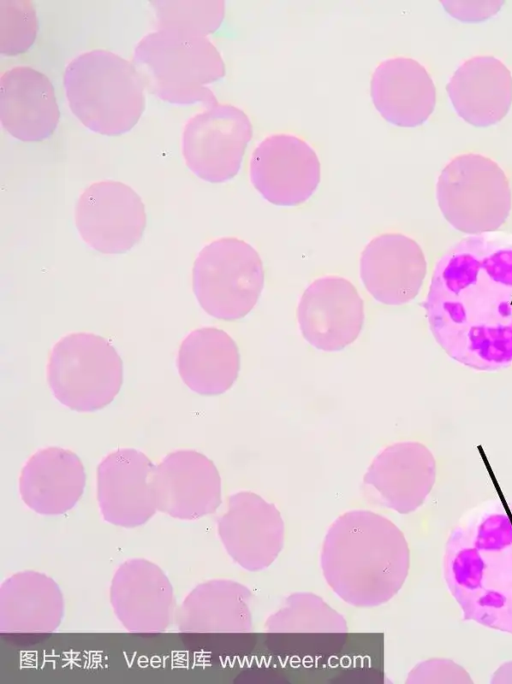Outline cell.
I'll use <instances>...</instances> for the list:
<instances>
[{
    "label": "cell",
    "mask_w": 512,
    "mask_h": 684,
    "mask_svg": "<svg viewBox=\"0 0 512 684\" xmlns=\"http://www.w3.org/2000/svg\"><path fill=\"white\" fill-rule=\"evenodd\" d=\"M423 308L446 354L477 371L512 366V239L466 237L438 260Z\"/></svg>",
    "instance_id": "cell-1"
},
{
    "label": "cell",
    "mask_w": 512,
    "mask_h": 684,
    "mask_svg": "<svg viewBox=\"0 0 512 684\" xmlns=\"http://www.w3.org/2000/svg\"><path fill=\"white\" fill-rule=\"evenodd\" d=\"M443 575L464 620L512 634V500L488 502L454 526Z\"/></svg>",
    "instance_id": "cell-2"
},
{
    "label": "cell",
    "mask_w": 512,
    "mask_h": 684,
    "mask_svg": "<svg viewBox=\"0 0 512 684\" xmlns=\"http://www.w3.org/2000/svg\"><path fill=\"white\" fill-rule=\"evenodd\" d=\"M322 567L342 599L354 605H377L402 587L409 569V549L403 533L388 518L353 510L330 527Z\"/></svg>",
    "instance_id": "cell-3"
},
{
    "label": "cell",
    "mask_w": 512,
    "mask_h": 684,
    "mask_svg": "<svg viewBox=\"0 0 512 684\" xmlns=\"http://www.w3.org/2000/svg\"><path fill=\"white\" fill-rule=\"evenodd\" d=\"M144 85L134 64L106 50L79 55L64 73L72 113L102 135L123 134L138 122L144 110Z\"/></svg>",
    "instance_id": "cell-4"
},
{
    "label": "cell",
    "mask_w": 512,
    "mask_h": 684,
    "mask_svg": "<svg viewBox=\"0 0 512 684\" xmlns=\"http://www.w3.org/2000/svg\"><path fill=\"white\" fill-rule=\"evenodd\" d=\"M134 61L144 84L160 99L176 104L218 103L207 85L225 75V64L206 36L158 29L139 42Z\"/></svg>",
    "instance_id": "cell-5"
},
{
    "label": "cell",
    "mask_w": 512,
    "mask_h": 684,
    "mask_svg": "<svg viewBox=\"0 0 512 684\" xmlns=\"http://www.w3.org/2000/svg\"><path fill=\"white\" fill-rule=\"evenodd\" d=\"M436 198L447 222L471 236L498 230L512 207L505 172L494 160L478 153L458 155L443 168Z\"/></svg>",
    "instance_id": "cell-6"
},
{
    "label": "cell",
    "mask_w": 512,
    "mask_h": 684,
    "mask_svg": "<svg viewBox=\"0 0 512 684\" xmlns=\"http://www.w3.org/2000/svg\"><path fill=\"white\" fill-rule=\"evenodd\" d=\"M47 375L60 403L75 411L90 412L111 403L120 391L122 360L105 338L72 333L53 347Z\"/></svg>",
    "instance_id": "cell-7"
},
{
    "label": "cell",
    "mask_w": 512,
    "mask_h": 684,
    "mask_svg": "<svg viewBox=\"0 0 512 684\" xmlns=\"http://www.w3.org/2000/svg\"><path fill=\"white\" fill-rule=\"evenodd\" d=\"M264 287L260 255L244 240L225 237L212 241L193 266V291L203 310L217 319L246 316Z\"/></svg>",
    "instance_id": "cell-8"
},
{
    "label": "cell",
    "mask_w": 512,
    "mask_h": 684,
    "mask_svg": "<svg viewBox=\"0 0 512 684\" xmlns=\"http://www.w3.org/2000/svg\"><path fill=\"white\" fill-rule=\"evenodd\" d=\"M252 132L251 121L242 109L231 104L208 106L185 126L182 152L186 165L205 181L230 180L241 167Z\"/></svg>",
    "instance_id": "cell-9"
},
{
    "label": "cell",
    "mask_w": 512,
    "mask_h": 684,
    "mask_svg": "<svg viewBox=\"0 0 512 684\" xmlns=\"http://www.w3.org/2000/svg\"><path fill=\"white\" fill-rule=\"evenodd\" d=\"M75 223L82 239L104 254L130 250L142 237L146 214L139 195L117 181L91 184L80 195Z\"/></svg>",
    "instance_id": "cell-10"
},
{
    "label": "cell",
    "mask_w": 512,
    "mask_h": 684,
    "mask_svg": "<svg viewBox=\"0 0 512 684\" xmlns=\"http://www.w3.org/2000/svg\"><path fill=\"white\" fill-rule=\"evenodd\" d=\"M250 180L269 203L297 206L316 191L321 175L318 156L302 138L272 134L254 149L250 159Z\"/></svg>",
    "instance_id": "cell-11"
},
{
    "label": "cell",
    "mask_w": 512,
    "mask_h": 684,
    "mask_svg": "<svg viewBox=\"0 0 512 684\" xmlns=\"http://www.w3.org/2000/svg\"><path fill=\"white\" fill-rule=\"evenodd\" d=\"M297 319L304 339L325 352L340 351L359 336L364 323V302L346 278L325 276L303 292Z\"/></svg>",
    "instance_id": "cell-12"
},
{
    "label": "cell",
    "mask_w": 512,
    "mask_h": 684,
    "mask_svg": "<svg viewBox=\"0 0 512 684\" xmlns=\"http://www.w3.org/2000/svg\"><path fill=\"white\" fill-rule=\"evenodd\" d=\"M155 465L142 452L118 449L97 470V499L103 518L114 525L136 527L156 512Z\"/></svg>",
    "instance_id": "cell-13"
},
{
    "label": "cell",
    "mask_w": 512,
    "mask_h": 684,
    "mask_svg": "<svg viewBox=\"0 0 512 684\" xmlns=\"http://www.w3.org/2000/svg\"><path fill=\"white\" fill-rule=\"evenodd\" d=\"M157 509L193 520L213 513L221 503V478L214 463L192 450L168 454L154 470Z\"/></svg>",
    "instance_id": "cell-14"
},
{
    "label": "cell",
    "mask_w": 512,
    "mask_h": 684,
    "mask_svg": "<svg viewBox=\"0 0 512 684\" xmlns=\"http://www.w3.org/2000/svg\"><path fill=\"white\" fill-rule=\"evenodd\" d=\"M427 272L420 245L400 233L373 238L360 257V277L369 294L385 305L399 306L419 293Z\"/></svg>",
    "instance_id": "cell-15"
},
{
    "label": "cell",
    "mask_w": 512,
    "mask_h": 684,
    "mask_svg": "<svg viewBox=\"0 0 512 684\" xmlns=\"http://www.w3.org/2000/svg\"><path fill=\"white\" fill-rule=\"evenodd\" d=\"M110 599L118 620L130 632H162L174 618L171 583L157 565L145 559H131L118 568Z\"/></svg>",
    "instance_id": "cell-16"
},
{
    "label": "cell",
    "mask_w": 512,
    "mask_h": 684,
    "mask_svg": "<svg viewBox=\"0 0 512 684\" xmlns=\"http://www.w3.org/2000/svg\"><path fill=\"white\" fill-rule=\"evenodd\" d=\"M435 479L432 452L420 442L403 441L387 446L374 458L364 484L384 506L408 514L425 502Z\"/></svg>",
    "instance_id": "cell-17"
},
{
    "label": "cell",
    "mask_w": 512,
    "mask_h": 684,
    "mask_svg": "<svg viewBox=\"0 0 512 684\" xmlns=\"http://www.w3.org/2000/svg\"><path fill=\"white\" fill-rule=\"evenodd\" d=\"M219 536L231 557L250 570L269 565L283 542L284 523L272 503L243 491L230 496L218 521Z\"/></svg>",
    "instance_id": "cell-18"
},
{
    "label": "cell",
    "mask_w": 512,
    "mask_h": 684,
    "mask_svg": "<svg viewBox=\"0 0 512 684\" xmlns=\"http://www.w3.org/2000/svg\"><path fill=\"white\" fill-rule=\"evenodd\" d=\"M60 112L52 83L43 73L17 66L0 78V120L13 137L36 142L57 127Z\"/></svg>",
    "instance_id": "cell-19"
},
{
    "label": "cell",
    "mask_w": 512,
    "mask_h": 684,
    "mask_svg": "<svg viewBox=\"0 0 512 684\" xmlns=\"http://www.w3.org/2000/svg\"><path fill=\"white\" fill-rule=\"evenodd\" d=\"M373 104L389 123L416 127L432 114L436 88L426 68L409 57H393L375 68L370 84Z\"/></svg>",
    "instance_id": "cell-20"
},
{
    "label": "cell",
    "mask_w": 512,
    "mask_h": 684,
    "mask_svg": "<svg viewBox=\"0 0 512 684\" xmlns=\"http://www.w3.org/2000/svg\"><path fill=\"white\" fill-rule=\"evenodd\" d=\"M446 90L457 114L476 127L501 121L512 103V75L498 58L474 56L463 62Z\"/></svg>",
    "instance_id": "cell-21"
},
{
    "label": "cell",
    "mask_w": 512,
    "mask_h": 684,
    "mask_svg": "<svg viewBox=\"0 0 512 684\" xmlns=\"http://www.w3.org/2000/svg\"><path fill=\"white\" fill-rule=\"evenodd\" d=\"M85 486V471L70 450L49 447L37 451L26 462L19 479L20 495L32 510L58 515L72 509Z\"/></svg>",
    "instance_id": "cell-22"
},
{
    "label": "cell",
    "mask_w": 512,
    "mask_h": 684,
    "mask_svg": "<svg viewBox=\"0 0 512 684\" xmlns=\"http://www.w3.org/2000/svg\"><path fill=\"white\" fill-rule=\"evenodd\" d=\"M64 601L48 576L26 571L5 580L0 589V629L7 633H47L61 623Z\"/></svg>",
    "instance_id": "cell-23"
},
{
    "label": "cell",
    "mask_w": 512,
    "mask_h": 684,
    "mask_svg": "<svg viewBox=\"0 0 512 684\" xmlns=\"http://www.w3.org/2000/svg\"><path fill=\"white\" fill-rule=\"evenodd\" d=\"M177 365L184 383L201 395H219L235 383L240 370L237 344L225 331L203 327L181 343Z\"/></svg>",
    "instance_id": "cell-24"
},
{
    "label": "cell",
    "mask_w": 512,
    "mask_h": 684,
    "mask_svg": "<svg viewBox=\"0 0 512 684\" xmlns=\"http://www.w3.org/2000/svg\"><path fill=\"white\" fill-rule=\"evenodd\" d=\"M246 589L215 580L198 585L176 612L182 632H227L245 629L248 622Z\"/></svg>",
    "instance_id": "cell-25"
},
{
    "label": "cell",
    "mask_w": 512,
    "mask_h": 684,
    "mask_svg": "<svg viewBox=\"0 0 512 684\" xmlns=\"http://www.w3.org/2000/svg\"><path fill=\"white\" fill-rule=\"evenodd\" d=\"M153 5L159 29L201 36L216 31L225 13L223 1H157Z\"/></svg>",
    "instance_id": "cell-26"
},
{
    "label": "cell",
    "mask_w": 512,
    "mask_h": 684,
    "mask_svg": "<svg viewBox=\"0 0 512 684\" xmlns=\"http://www.w3.org/2000/svg\"><path fill=\"white\" fill-rule=\"evenodd\" d=\"M1 53L17 55L27 50L37 32L34 8L27 1H1Z\"/></svg>",
    "instance_id": "cell-27"
},
{
    "label": "cell",
    "mask_w": 512,
    "mask_h": 684,
    "mask_svg": "<svg viewBox=\"0 0 512 684\" xmlns=\"http://www.w3.org/2000/svg\"><path fill=\"white\" fill-rule=\"evenodd\" d=\"M407 682L471 684L473 681L466 669L453 660L432 658L415 666L409 673Z\"/></svg>",
    "instance_id": "cell-28"
},
{
    "label": "cell",
    "mask_w": 512,
    "mask_h": 684,
    "mask_svg": "<svg viewBox=\"0 0 512 684\" xmlns=\"http://www.w3.org/2000/svg\"><path fill=\"white\" fill-rule=\"evenodd\" d=\"M492 684H512V661L501 664L491 677Z\"/></svg>",
    "instance_id": "cell-29"
}]
</instances>
